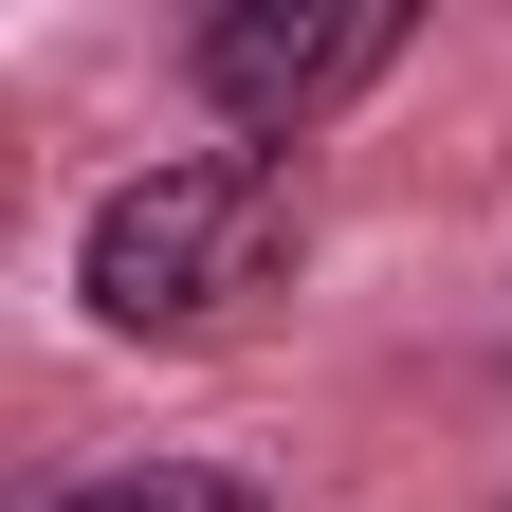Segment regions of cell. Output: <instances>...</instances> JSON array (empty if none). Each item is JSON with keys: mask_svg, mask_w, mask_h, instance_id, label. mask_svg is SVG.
Listing matches in <instances>:
<instances>
[{"mask_svg": "<svg viewBox=\"0 0 512 512\" xmlns=\"http://www.w3.org/2000/svg\"><path fill=\"white\" fill-rule=\"evenodd\" d=\"M55 512H275V494L220 476V458H128V476H74Z\"/></svg>", "mask_w": 512, "mask_h": 512, "instance_id": "3", "label": "cell"}, {"mask_svg": "<svg viewBox=\"0 0 512 512\" xmlns=\"http://www.w3.org/2000/svg\"><path fill=\"white\" fill-rule=\"evenodd\" d=\"M403 55H421L403 0H220V19L183 37V92L220 110V147H311V128L366 110Z\"/></svg>", "mask_w": 512, "mask_h": 512, "instance_id": "2", "label": "cell"}, {"mask_svg": "<svg viewBox=\"0 0 512 512\" xmlns=\"http://www.w3.org/2000/svg\"><path fill=\"white\" fill-rule=\"evenodd\" d=\"M311 147H165L147 183H110L74 220V311L110 348H220L238 311H275L311 275Z\"/></svg>", "mask_w": 512, "mask_h": 512, "instance_id": "1", "label": "cell"}]
</instances>
